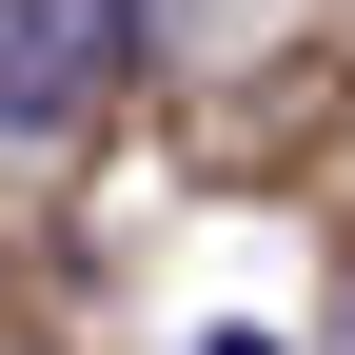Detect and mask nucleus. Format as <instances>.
Masks as SVG:
<instances>
[{"mask_svg":"<svg viewBox=\"0 0 355 355\" xmlns=\"http://www.w3.org/2000/svg\"><path fill=\"white\" fill-rule=\"evenodd\" d=\"M139 60V0H0V158H60Z\"/></svg>","mask_w":355,"mask_h":355,"instance_id":"nucleus-1","label":"nucleus"}]
</instances>
